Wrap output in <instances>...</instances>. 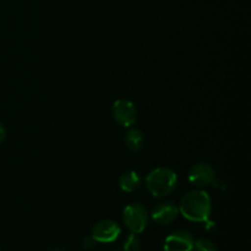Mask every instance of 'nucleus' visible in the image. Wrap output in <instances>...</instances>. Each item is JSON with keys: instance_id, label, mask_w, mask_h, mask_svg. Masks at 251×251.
I'll return each instance as SVG.
<instances>
[{"instance_id": "f03ea898", "label": "nucleus", "mask_w": 251, "mask_h": 251, "mask_svg": "<svg viewBox=\"0 0 251 251\" xmlns=\"http://www.w3.org/2000/svg\"><path fill=\"white\" fill-rule=\"evenodd\" d=\"M147 190L154 198H166L171 195L178 184V176L176 172L167 167H158L147 174L146 179Z\"/></svg>"}, {"instance_id": "ddd939ff", "label": "nucleus", "mask_w": 251, "mask_h": 251, "mask_svg": "<svg viewBox=\"0 0 251 251\" xmlns=\"http://www.w3.org/2000/svg\"><path fill=\"white\" fill-rule=\"evenodd\" d=\"M96 240L93 239V237L92 235H90V237H86L85 239L82 240V247H83V249H86V250H91V249H93V248L96 247Z\"/></svg>"}, {"instance_id": "f257e3e1", "label": "nucleus", "mask_w": 251, "mask_h": 251, "mask_svg": "<svg viewBox=\"0 0 251 251\" xmlns=\"http://www.w3.org/2000/svg\"><path fill=\"white\" fill-rule=\"evenodd\" d=\"M179 213L191 222H206L212 211L211 198L205 190H193L186 193L180 201Z\"/></svg>"}, {"instance_id": "f8f14e48", "label": "nucleus", "mask_w": 251, "mask_h": 251, "mask_svg": "<svg viewBox=\"0 0 251 251\" xmlns=\"http://www.w3.org/2000/svg\"><path fill=\"white\" fill-rule=\"evenodd\" d=\"M194 251H218L217 247L212 240L207 239V238H201V239L196 240L194 243Z\"/></svg>"}, {"instance_id": "0eeeda50", "label": "nucleus", "mask_w": 251, "mask_h": 251, "mask_svg": "<svg viewBox=\"0 0 251 251\" xmlns=\"http://www.w3.org/2000/svg\"><path fill=\"white\" fill-rule=\"evenodd\" d=\"M194 239L193 234L188 230L179 229L171 233L164 240V251H193Z\"/></svg>"}, {"instance_id": "4468645a", "label": "nucleus", "mask_w": 251, "mask_h": 251, "mask_svg": "<svg viewBox=\"0 0 251 251\" xmlns=\"http://www.w3.org/2000/svg\"><path fill=\"white\" fill-rule=\"evenodd\" d=\"M5 137H6V130H5L4 125L0 123V144H1L2 141L5 140Z\"/></svg>"}, {"instance_id": "423d86ee", "label": "nucleus", "mask_w": 251, "mask_h": 251, "mask_svg": "<svg viewBox=\"0 0 251 251\" xmlns=\"http://www.w3.org/2000/svg\"><path fill=\"white\" fill-rule=\"evenodd\" d=\"M188 178L193 185L205 188L216 183V172L208 163H198L191 167Z\"/></svg>"}, {"instance_id": "6e6552de", "label": "nucleus", "mask_w": 251, "mask_h": 251, "mask_svg": "<svg viewBox=\"0 0 251 251\" xmlns=\"http://www.w3.org/2000/svg\"><path fill=\"white\" fill-rule=\"evenodd\" d=\"M179 216V207L172 201H159L152 208L151 217L157 225L167 226L173 223Z\"/></svg>"}, {"instance_id": "1a4fd4ad", "label": "nucleus", "mask_w": 251, "mask_h": 251, "mask_svg": "<svg viewBox=\"0 0 251 251\" xmlns=\"http://www.w3.org/2000/svg\"><path fill=\"white\" fill-rule=\"evenodd\" d=\"M119 186L125 193L136 191L141 186V176L137 172L129 171L123 174L119 179Z\"/></svg>"}, {"instance_id": "9d476101", "label": "nucleus", "mask_w": 251, "mask_h": 251, "mask_svg": "<svg viewBox=\"0 0 251 251\" xmlns=\"http://www.w3.org/2000/svg\"><path fill=\"white\" fill-rule=\"evenodd\" d=\"M125 145L130 151H139L144 145V132L137 127H131L125 135Z\"/></svg>"}, {"instance_id": "2eb2a0df", "label": "nucleus", "mask_w": 251, "mask_h": 251, "mask_svg": "<svg viewBox=\"0 0 251 251\" xmlns=\"http://www.w3.org/2000/svg\"><path fill=\"white\" fill-rule=\"evenodd\" d=\"M50 251H64V250H60V249H54V250H50Z\"/></svg>"}, {"instance_id": "9b49d317", "label": "nucleus", "mask_w": 251, "mask_h": 251, "mask_svg": "<svg viewBox=\"0 0 251 251\" xmlns=\"http://www.w3.org/2000/svg\"><path fill=\"white\" fill-rule=\"evenodd\" d=\"M140 249H141V240L137 234L131 233L123 244V251H140Z\"/></svg>"}, {"instance_id": "7ed1b4c3", "label": "nucleus", "mask_w": 251, "mask_h": 251, "mask_svg": "<svg viewBox=\"0 0 251 251\" xmlns=\"http://www.w3.org/2000/svg\"><path fill=\"white\" fill-rule=\"evenodd\" d=\"M123 220H124L125 227L129 229L130 233L141 234L149 226L150 216L146 208L141 203L135 202L130 203L124 208Z\"/></svg>"}, {"instance_id": "39448f33", "label": "nucleus", "mask_w": 251, "mask_h": 251, "mask_svg": "<svg viewBox=\"0 0 251 251\" xmlns=\"http://www.w3.org/2000/svg\"><path fill=\"white\" fill-rule=\"evenodd\" d=\"M122 233V228L115 221L102 220L96 223L92 228V237L97 243H109L115 242Z\"/></svg>"}, {"instance_id": "20e7f679", "label": "nucleus", "mask_w": 251, "mask_h": 251, "mask_svg": "<svg viewBox=\"0 0 251 251\" xmlns=\"http://www.w3.org/2000/svg\"><path fill=\"white\" fill-rule=\"evenodd\" d=\"M112 114L115 122L124 127H130L136 123L137 109L129 100L120 98L113 103Z\"/></svg>"}]
</instances>
